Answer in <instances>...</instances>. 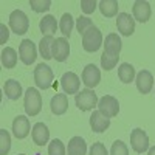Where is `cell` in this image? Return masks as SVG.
<instances>
[{"label":"cell","mask_w":155,"mask_h":155,"mask_svg":"<svg viewBox=\"0 0 155 155\" xmlns=\"http://www.w3.org/2000/svg\"><path fill=\"white\" fill-rule=\"evenodd\" d=\"M135 82H137V88L140 90V93L147 95L153 87V76L147 70H141L135 78Z\"/></svg>","instance_id":"obj_15"},{"label":"cell","mask_w":155,"mask_h":155,"mask_svg":"<svg viewBox=\"0 0 155 155\" xmlns=\"http://www.w3.org/2000/svg\"><path fill=\"white\" fill-rule=\"evenodd\" d=\"M118 59L120 58H112V56H109L106 53H102V56H101V67L109 71V70L115 68V65L118 64Z\"/></svg>","instance_id":"obj_32"},{"label":"cell","mask_w":155,"mask_h":155,"mask_svg":"<svg viewBox=\"0 0 155 155\" xmlns=\"http://www.w3.org/2000/svg\"><path fill=\"white\" fill-rule=\"evenodd\" d=\"M51 112H53L54 115H64L67 112L68 109V98L65 93H59V95H54L53 98H51Z\"/></svg>","instance_id":"obj_19"},{"label":"cell","mask_w":155,"mask_h":155,"mask_svg":"<svg viewBox=\"0 0 155 155\" xmlns=\"http://www.w3.org/2000/svg\"><path fill=\"white\" fill-rule=\"evenodd\" d=\"M132 11H134V19H137L141 23H146L150 19V14H152L149 2H144V0H137L134 3Z\"/></svg>","instance_id":"obj_16"},{"label":"cell","mask_w":155,"mask_h":155,"mask_svg":"<svg viewBox=\"0 0 155 155\" xmlns=\"http://www.w3.org/2000/svg\"><path fill=\"white\" fill-rule=\"evenodd\" d=\"M130 146L137 153H143L149 149V137L143 129H134L130 132Z\"/></svg>","instance_id":"obj_7"},{"label":"cell","mask_w":155,"mask_h":155,"mask_svg":"<svg viewBox=\"0 0 155 155\" xmlns=\"http://www.w3.org/2000/svg\"><path fill=\"white\" fill-rule=\"evenodd\" d=\"M9 36V30L6 28L5 23H0V44H6Z\"/></svg>","instance_id":"obj_36"},{"label":"cell","mask_w":155,"mask_h":155,"mask_svg":"<svg viewBox=\"0 0 155 155\" xmlns=\"http://www.w3.org/2000/svg\"><path fill=\"white\" fill-rule=\"evenodd\" d=\"M110 126V118H107V116H104L99 110H95L92 113V116H90V127H92V130L96 132V134H101L107 130Z\"/></svg>","instance_id":"obj_18"},{"label":"cell","mask_w":155,"mask_h":155,"mask_svg":"<svg viewBox=\"0 0 155 155\" xmlns=\"http://www.w3.org/2000/svg\"><path fill=\"white\" fill-rule=\"evenodd\" d=\"M30 130H31V126H30L28 118L23 115H19L14 120V123H12V134H14V137L17 140H23L28 137Z\"/></svg>","instance_id":"obj_12"},{"label":"cell","mask_w":155,"mask_h":155,"mask_svg":"<svg viewBox=\"0 0 155 155\" xmlns=\"http://www.w3.org/2000/svg\"><path fill=\"white\" fill-rule=\"evenodd\" d=\"M56 42V39L53 36H44L42 41L39 42V51L45 61H50L53 58V45Z\"/></svg>","instance_id":"obj_21"},{"label":"cell","mask_w":155,"mask_h":155,"mask_svg":"<svg viewBox=\"0 0 155 155\" xmlns=\"http://www.w3.org/2000/svg\"><path fill=\"white\" fill-rule=\"evenodd\" d=\"M98 6H99V11L102 16H106V17L118 16V2L116 0H101Z\"/></svg>","instance_id":"obj_24"},{"label":"cell","mask_w":155,"mask_h":155,"mask_svg":"<svg viewBox=\"0 0 155 155\" xmlns=\"http://www.w3.org/2000/svg\"><path fill=\"white\" fill-rule=\"evenodd\" d=\"M19 54H20V61L25 65H31L37 56V50H36V45L33 44V41H30V39L22 41L20 47H19Z\"/></svg>","instance_id":"obj_9"},{"label":"cell","mask_w":155,"mask_h":155,"mask_svg":"<svg viewBox=\"0 0 155 155\" xmlns=\"http://www.w3.org/2000/svg\"><path fill=\"white\" fill-rule=\"evenodd\" d=\"M11 149V137L5 129H0V155H6Z\"/></svg>","instance_id":"obj_28"},{"label":"cell","mask_w":155,"mask_h":155,"mask_svg":"<svg viewBox=\"0 0 155 155\" xmlns=\"http://www.w3.org/2000/svg\"><path fill=\"white\" fill-rule=\"evenodd\" d=\"M116 28L123 36H132L135 31V19L127 12H120L116 16Z\"/></svg>","instance_id":"obj_11"},{"label":"cell","mask_w":155,"mask_h":155,"mask_svg":"<svg viewBox=\"0 0 155 155\" xmlns=\"http://www.w3.org/2000/svg\"><path fill=\"white\" fill-rule=\"evenodd\" d=\"M3 92H5L8 99L16 101V99H19L22 96V85L16 79H8L5 82V85H3Z\"/></svg>","instance_id":"obj_20"},{"label":"cell","mask_w":155,"mask_h":155,"mask_svg":"<svg viewBox=\"0 0 155 155\" xmlns=\"http://www.w3.org/2000/svg\"><path fill=\"white\" fill-rule=\"evenodd\" d=\"M92 27H93L92 19H88L85 16H79V17H78V20H76V30H78V33H79L81 36H84V33L88 28H92Z\"/></svg>","instance_id":"obj_30"},{"label":"cell","mask_w":155,"mask_h":155,"mask_svg":"<svg viewBox=\"0 0 155 155\" xmlns=\"http://www.w3.org/2000/svg\"><path fill=\"white\" fill-rule=\"evenodd\" d=\"M79 85H81V81L79 78H78L76 73L73 71H67L64 73L62 78H61V87L64 90V93L65 95H76L79 93Z\"/></svg>","instance_id":"obj_8"},{"label":"cell","mask_w":155,"mask_h":155,"mask_svg":"<svg viewBox=\"0 0 155 155\" xmlns=\"http://www.w3.org/2000/svg\"><path fill=\"white\" fill-rule=\"evenodd\" d=\"M31 137L37 146H45L50 140V130L44 123H36L31 129Z\"/></svg>","instance_id":"obj_17"},{"label":"cell","mask_w":155,"mask_h":155,"mask_svg":"<svg viewBox=\"0 0 155 155\" xmlns=\"http://www.w3.org/2000/svg\"><path fill=\"white\" fill-rule=\"evenodd\" d=\"M121 39L118 34H109L104 41V53L112 56V58H120V53H121Z\"/></svg>","instance_id":"obj_14"},{"label":"cell","mask_w":155,"mask_h":155,"mask_svg":"<svg viewBox=\"0 0 155 155\" xmlns=\"http://www.w3.org/2000/svg\"><path fill=\"white\" fill-rule=\"evenodd\" d=\"M90 155H109V152L102 143H93V146L90 147Z\"/></svg>","instance_id":"obj_35"},{"label":"cell","mask_w":155,"mask_h":155,"mask_svg":"<svg viewBox=\"0 0 155 155\" xmlns=\"http://www.w3.org/2000/svg\"><path fill=\"white\" fill-rule=\"evenodd\" d=\"M147 155H155V146L149 149V152H147Z\"/></svg>","instance_id":"obj_37"},{"label":"cell","mask_w":155,"mask_h":155,"mask_svg":"<svg viewBox=\"0 0 155 155\" xmlns=\"http://www.w3.org/2000/svg\"><path fill=\"white\" fill-rule=\"evenodd\" d=\"M101 81V71L95 64H88L85 65L84 71H82V82L85 84L87 88H95Z\"/></svg>","instance_id":"obj_10"},{"label":"cell","mask_w":155,"mask_h":155,"mask_svg":"<svg viewBox=\"0 0 155 155\" xmlns=\"http://www.w3.org/2000/svg\"><path fill=\"white\" fill-rule=\"evenodd\" d=\"M73 17L68 14V12H65L62 17H61V22H59V30H61V33L64 34V36H68L70 37V34H71V30H73Z\"/></svg>","instance_id":"obj_27"},{"label":"cell","mask_w":155,"mask_h":155,"mask_svg":"<svg viewBox=\"0 0 155 155\" xmlns=\"http://www.w3.org/2000/svg\"><path fill=\"white\" fill-rule=\"evenodd\" d=\"M98 110L104 116H107V118H113L120 112V102L115 96L106 95L98 101Z\"/></svg>","instance_id":"obj_6"},{"label":"cell","mask_w":155,"mask_h":155,"mask_svg":"<svg viewBox=\"0 0 155 155\" xmlns=\"http://www.w3.org/2000/svg\"><path fill=\"white\" fill-rule=\"evenodd\" d=\"M98 3L95 0H81V9L85 12V14H92V12L96 9Z\"/></svg>","instance_id":"obj_34"},{"label":"cell","mask_w":155,"mask_h":155,"mask_svg":"<svg viewBox=\"0 0 155 155\" xmlns=\"http://www.w3.org/2000/svg\"><path fill=\"white\" fill-rule=\"evenodd\" d=\"M2 64L5 68H14L17 64V53L14 48L6 47L2 50Z\"/></svg>","instance_id":"obj_26"},{"label":"cell","mask_w":155,"mask_h":155,"mask_svg":"<svg viewBox=\"0 0 155 155\" xmlns=\"http://www.w3.org/2000/svg\"><path fill=\"white\" fill-rule=\"evenodd\" d=\"M70 54V44L65 37H58L53 45V59L58 62H64L68 59Z\"/></svg>","instance_id":"obj_13"},{"label":"cell","mask_w":155,"mask_h":155,"mask_svg":"<svg viewBox=\"0 0 155 155\" xmlns=\"http://www.w3.org/2000/svg\"><path fill=\"white\" fill-rule=\"evenodd\" d=\"M19 155H23V153H19Z\"/></svg>","instance_id":"obj_38"},{"label":"cell","mask_w":155,"mask_h":155,"mask_svg":"<svg viewBox=\"0 0 155 155\" xmlns=\"http://www.w3.org/2000/svg\"><path fill=\"white\" fill-rule=\"evenodd\" d=\"M87 144L81 137H73L68 141V155H85Z\"/></svg>","instance_id":"obj_23"},{"label":"cell","mask_w":155,"mask_h":155,"mask_svg":"<svg viewBox=\"0 0 155 155\" xmlns=\"http://www.w3.org/2000/svg\"><path fill=\"white\" fill-rule=\"evenodd\" d=\"M48 155H65V146L61 140L54 138L48 144Z\"/></svg>","instance_id":"obj_29"},{"label":"cell","mask_w":155,"mask_h":155,"mask_svg":"<svg viewBox=\"0 0 155 155\" xmlns=\"http://www.w3.org/2000/svg\"><path fill=\"white\" fill-rule=\"evenodd\" d=\"M118 78L120 81L124 82V84H130L134 79H135V68L127 62H123L120 68H118Z\"/></svg>","instance_id":"obj_25"},{"label":"cell","mask_w":155,"mask_h":155,"mask_svg":"<svg viewBox=\"0 0 155 155\" xmlns=\"http://www.w3.org/2000/svg\"><path fill=\"white\" fill-rule=\"evenodd\" d=\"M53 79H54L53 70H51L47 64H39L34 68V82L39 88L48 90L50 87H53V84H54Z\"/></svg>","instance_id":"obj_1"},{"label":"cell","mask_w":155,"mask_h":155,"mask_svg":"<svg viewBox=\"0 0 155 155\" xmlns=\"http://www.w3.org/2000/svg\"><path fill=\"white\" fill-rule=\"evenodd\" d=\"M98 101L99 99L92 88H84L79 93H76V96H74V102H76L78 109L82 110V112L93 110L98 106Z\"/></svg>","instance_id":"obj_3"},{"label":"cell","mask_w":155,"mask_h":155,"mask_svg":"<svg viewBox=\"0 0 155 155\" xmlns=\"http://www.w3.org/2000/svg\"><path fill=\"white\" fill-rule=\"evenodd\" d=\"M30 6L36 12H45L51 6V0H30Z\"/></svg>","instance_id":"obj_31"},{"label":"cell","mask_w":155,"mask_h":155,"mask_svg":"<svg viewBox=\"0 0 155 155\" xmlns=\"http://www.w3.org/2000/svg\"><path fill=\"white\" fill-rule=\"evenodd\" d=\"M102 45V34H101V30L98 27H93L88 28L84 36H82V48L88 53H95V51L99 50V47Z\"/></svg>","instance_id":"obj_2"},{"label":"cell","mask_w":155,"mask_h":155,"mask_svg":"<svg viewBox=\"0 0 155 155\" xmlns=\"http://www.w3.org/2000/svg\"><path fill=\"white\" fill-rule=\"evenodd\" d=\"M58 22H56V19L53 17V16H45L44 19H41V23H39V28H41V31H42V34H45V36H53L54 33H56V30H58Z\"/></svg>","instance_id":"obj_22"},{"label":"cell","mask_w":155,"mask_h":155,"mask_svg":"<svg viewBox=\"0 0 155 155\" xmlns=\"http://www.w3.org/2000/svg\"><path fill=\"white\" fill-rule=\"evenodd\" d=\"M9 28L14 31L17 36H22L28 31L30 28V20L27 17L23 11L20 9H14L9 14Z\"/></svg>","instance_id":"obj_5"},{"label":"cell","mask_w":155,"mask_h":155,"mask_svg":"<svg viewBox=\"0 0 155 155\" xmlns=\"http://www.w3.org/2000/svg\"><path fill=\"white\" fill-rule=\"evenodd\" d=\"M110 155H129V149H127V146L123 143V141L116 140L115 143L112 144Z\"/></svg>","instance_id":"obj_33"},{"label":"cell","mask_w":155,"mask_h":155,"mask_svg":"<svg viewBox=\"0 0 155 155\" xmlns=\"http://www.w3.org/2000/svg\"><path fill=\"white\" fill-rule=\"evenodd\" d=\"M42 110V96L37 88L30 87L25 92V112L28 116H36Z\"/></svg>","instance_id":"obj_4"}]
</instances>
